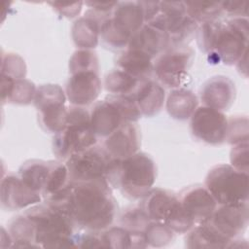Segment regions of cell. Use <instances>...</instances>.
Listing matches in <instances>:
<instances>
[{"instance_id": "obj_1", "label": "cell", "mask_w": 249, "mask_h": 249, "mask_svg": "<svg viewBox=\"0 0 249 249\" xmlns=\"http://www.w3.org/2000/svg\"><path fill=\"white\" fill-rule=\"evenodd\" d=\"M65 212L76 228L100 232L111 226L117 214V201L105 178L69 183L61 192L45 200Z\"/></svg>"}, {"instance_id": "obj_2", "label": "cell", "mask_w": 249, "mask_h": 249, "mask_svg": "<svg viewBox=\"0 0 249 249\" xmlns=\"http://www.w3.org/2000/svg\"><path fill=\"white\" fill-rule=\"evenodd\" d=\"M247 18L215 19L201 23L196 30L197 43L209 61L231 65L248 51Z\"/></svg>"}, {"instance_id": "obj_3", "label": "cell", "mask_w": 249, "mask_h": 249, "mask_svg": "<svg viewBox=\"0 0 249 249\" xmlns=\"http://www.w3.org/2000/svg\"><path fill=\"white\" fill-rule=\"evenodd\" d=\"M157 168L152 158L137 152L124 159H112L106 172L111 188L118 189L129 199H142L152 189Z\"/></svg>"}, {"instance_id": "obj_4", "label": "cell", "mask_w": 249, "mask_h": 249, "mask_svg": "<svg viewBox=\"0 0 249 249\" xmlns=\"http://www.w3.org/2000/svg\"><path fill=\"white\" fill-rule=\"evenodd\" d=\"M24 214L33 224L34 242L37 247H75L77 228L58 207L45 201L31 206Z\"/></svg>"}, {"instance_id": "obj_5", "label": "cell", "mask_w": 249, "mask_h": 249, "mask_svg": "<svg viewBox=\"0 0 249 249\" xmlns=\"http://www.w3.org/2000/svg\"><path fill=\"white\" fill-rule=\"evenodd\" d=\"M145 23L165 31L169 47L186 46L196 33L198 24L188 15L183 1H140Z\"/></svg>"}, {"instance_id": "obj_6", "label": "cell", "mask_w": 249, "mask_h": 249, "mask_svg": "<svg viewBox=\"0 0 249 249\" xmlns=\"http://www.w3.org/2000/svg\"><path fill=\"white\" fill-rule=\"evenodd\" d=\"M97 136L90 124L89 112L82 106L67 107L65 126L54 134L53 150L60 160H67L73 154L92 147Z\"/></svg>"}, {"instance_id": "obj_7", "label": "cell", "mask_w": 249, "mask_h": 249, "mask_svg": "<svg viewBox=\"0 0 249 249\" xmlns=\"http://www.w3.org/2000/svg\"><path fill=\"white\" fill-rule=\"evenodd\" d=\"M145 24L144 11L140 1L118 2L111 16L100 29V38L114 49L126 47L131 36Z\"/></svg>"}, {"instance_id": "obj_8", "label": "cell", "mask_w": 249, "mask_h": 249, "mask_svg": "<svg viewBox=\"0 0 249 249\" xmlns=\"http://www.w3.org/2000/svg\"><path fill=\"white\" fill-rule=\"evenodd\" d=\"M90 124L96 136L106 137L124 123H135L142 116L128 95H107L91 108Z\"/></svg>"}, {"instance_id": "obj_9", "label": "cell", "mask_w": 249, "mask_h": 249, "mask_svg": "<svg viewBox=\"0 0 249 249\" xmlns=\"http://www.w3.org/2000/svg\"><path fill=\"white\" fill-rule=\"evenodd\" d=\"M141 200L140 206L151 221L164 223L175 233L188 232L196 225L173 192L152 188Z\"/></svg>"}, {"instance_id": "obj_10", "label": "cell", "mask_w": 249, "mask_h": 249, "mask_svg": "<svg viewBox=\"0 0 249 249\" xmlns=\"http://www.w3.org/2000/svg\"><path fill=\"white\" fill-rule=\"evenodd\" d=\"M248 173L239 171L230 164H217L207 173L204 187L218 205L248 202Z\"/></svg>"}, {"instance_id": "obj_11", "label": "cell", "mask_w": 249, "mask_h": 249, "mask_svg": "<svg viewBox=\"0 0 249 249\" xmlns=\"http://www.w3.org/2000/svg\"><path fill=\"white\" fill-rule=\"evenodd\" d=\"M65 101V91L58 85L46 84L37 88L33 102L45 130L55 134L63 129L67 116Z\"/></svg>"}, {"instance_id": "obj_12", "label": "cell", "mask_w": 249, "mask_h": 249, "mask_svg": "<svg viewBox=\"0 0 249 249\" xmlns=\"http://www.w3.org/2000/svg\"><path fill=\"white\" fill-rule=\"evenodd\" d=\"M194 55V51L187 45L167 48L153 64L160 83L170 89L181 88L188 79Z\"/></svg>"}, {"instance_id": "obj_13", "label": "cell", "mask_w": 249, "mask_h": 249, "mask_svg": "<svg viewBox=\"0 0 249 249\" xmlns=\"http://www.w3.org/2000/svg\"><path fill=\"white\" fill-rule=\"evenodd\" d=\"M111 160L112 158L104 148L96 145L73 154L65 162L69 183L89 182L105 178Z\"/></svg>"}, {"instance_id": "obj_14", "label": "cell", "mask_w": 249, "mask_h": 249, "mask_svg": "<svg viewBox=\"0 0 249 249\" xmlns=\"http://www.w3.org/2000/svg\"><path fill=\"white\" fill-rule=\"evenodd\" d=\"M190 127L196 139L210 145H220L227 137L228 119L223 112L202 105L192 115Z\"/></svg>"}, {"instance_id": "obj_15", "label": "cell", "mask_w": 249, "mask_h": 249, "mask_svg": "<svg viewBox=\"0 0 249 249\" xmlns=\"http://www.w3.org/2000/svg\"><path fill=\"white\" fill-rule=\"evenodd\" d=\"M248 202L241 204L217 205L205 222L224 239L231 243L244 232L248 226Z\"/></svg>"}, {"instance_id": "obj_16", "label": "cell", "mask_w": 249, "mask_h": 249, "mask_svg": "<svg viewBox=\"0 0 249 249\" xmlns=\"http://www.w3.org/2000/svg\"><path fill=\"white\" fill-rule=\"evenodd\" d=\"M70 74L65 94L71 105L85 107L95 101L101 91L99 70L80 69Z\"/></svg>"}, {"instance_id": "obj_17", "label": "cell", "mask_w": 249, "mask_h": 249, "mask_svg": "<svg viewBox=\"0 0 249 249\" xmlns=\"http://www.w3.org/2000/svg\"><path fill=\"white\" fill-rule=\"evenodd\" d=\"M0 200L4 209L14 211L40 203L42 196L28 187L18 174L9 173L1 180Z\"/></svg>"}, {"instance_id": "obj_18", "label": "cell", "mask_w": 249, "mask_h": 249, "mask_svg": "<svg viewBox=\"0 0 249 249\" xmlns=\"http://www.w3.org/2000/svg\"><path fill=\"white\" fill-rule=\"evenodd\" d=\"M140 131L135 123H124L105 137L103 148L112 159H124L138 152Z\"/></svg>"}, {"instance_id": "obj_19", "label": "cell", "mask_w": 249, "mask_h": 249, "mask_svg": "<svg viewBox=\"0 0 249 249\" xmlns=\"http://www.w3.org/2000/svg\"><path fill=\"white\" fill-rule=\"evenodd\" d=\"M180 203L195 224L205 221L217 207V202L204 186L185 188L178 196Z\"/></svg>"}, {"instance_id": "obj_20", "label": "cell", "mask_w": 249, "mask_h": 249, "mask_svg": "<svg viewBox=\"0 0 249 249\" xmlns=\"http://www.w3.org/2000/svg\"><path fill=\"white\" fill-rule=\"evenodd\" d=\"M234 83L226 76L218 75L207 80L200 90V99L204 106L218 111L228 110L235 99Z\"/></svg>"}, {"instance_id": "obj_21", "label": "cell", "mask_w": 249, "mask_h": 249, "mask_svg": "<svg viewBox=\"0 0 249 249\" xmlns=\"http://www.w3.org/2000/svg\"><path fill=\"white\" fill-rule=\"evenodd\" d=\"M169 35L155 26L144 24L130 38L126 48L144 53L152 59L169 48Z\"/></svg>"}, {"instance_id": "obj_22", "label": "cell", "mask_w": 249, "mask_h": 249, "mask_svg": "<svg viewBox=\"0 0 249 249\" xmlns=\"http://www.w3.org/2000/svg\"><path fill=\"white\" fill-rule=\"evenodd\" d=\"M128 96L132 98L142 116L152 117L162 108L165 92L160 84L150 78L141 80Z\"/></svg>"}, {"instance_id": "obj_23", "label": "cell", "mask_w": 249, "mask_h": 249, "mask_svg": "<svg viewBox=\"0 0 249 249\" xmlns=\"http://www.w3.org/2000/svg\"><path fill=\"white\" fill-rule=\"evenodd\" d=\"M105 19V18L88 9L85 15L73 23L71 36L74 44L81 50L95 48L98 45L101 24Z\"/></svg>"}, {"instance_id": "obj_24", "label": "cell", "mask_w": 249, "mask_h": 249, "mask_svg": "<svg viewBox=\"0 0 249 249\" xmlns=\"http://www.w3.org/2000/svg\"><path fill=\"white\" fill-rule=\"evenodd\" d=\"M117 68L141 81L150 79L154 72L152 58L142 52L127 49L116 59Z\"/></svg>"}, {"instance_id": "obj_25", "label": "cell", "mask_w": 249, "mask_h": 249, "mask_svg": "<svg viewBox=\"0 0 249 249\" xmlns=\"http://www.w3.org/2000/svg\"><path fill=\"white\" fill-rule=\"evenodd\" d=\"M37 88L27 79L14 80L1 76V101L27 105L34 100Z\"/></svg>"}, {"instance_id": "obj_26", "label": "cell", "mask_w": 249, "mask_h": 249, "mask_svg": "<svg viewBox=\"0 0 249 249\" xmlns=\"http://www.w3.org/2000/svg\"><path fill=\"white\" fill-rule=\"evenodd\" d=\"M197 97L187 89H173L167 96L166 110L169 116L179 121H185L192 117L197 108Z\"/></svg>"}, {"instance_id": "obj_27", "label": "cell", "mask_w": 249, "mask_h": 249, "mask_svg": "<svg viewBox=\"0 0 249 249\" xmlns=\"http://www.w3.org/2000/svg\"><path fill=\"white\" fill-rule=\"evenodd\" d=\"M52 162L53 160H29L23 162L18 169V175L24 183L41 196L48 183Z\"/></svg>"}, {"instance_id": "obj_28", "label": "cell", "mask_w": 249, "mask_h": 249, "mask_svg": "<svg viewBox=\"0 0 249 249\" xmlns=\"http://www.w3.org/2000/svg\"><path fill=\"white\" fill-rule=\"evenodd\" d=\"M230 242L219 235L205 221L194 226L185 238L187 248H228Z\"/></svg>"}, {"instance_id": "obj_29", "label": "cell", "mask_w": 249, "mask_h": 249, "mask_svg": "<svg viewBox=\"0 0 249 249\" xmlns=\"http://www.w3.org/2000/svg\"><path fill=\"white\" fill-rule=\"evenodd\" d=\"M8 231L12 238V247H37L34 242L33 224L25 214L15 217L9 223Z\"/></svg>"}, {"instance_id": "obj_30", "label": "cell", "mask_w": 249, "mask_h": 249, "mask_svg": "<svg viewBox=\"0 0 249 249\" xmlns=\"http://www.w3.org/2000/svg\"><path fill=\"white\" fill-rule=\"evenodd\" d=\"M140 81L117 68L105 77V89L111 94L130 95Z\"/></svg>"}, {"instance_id": "obj_31", "label": "cell", "mask_w": 249, "mask_h": 249, "mask_svg": "<svg viewBox=\"0 0 249 249\" xmlns=\"http://www.w3.org/2000/svg\"><path fill=\"white\" fill-rule=\"evenodd\" d=\"M184 3L188 15L197 24L218 19L223 13L221 2L187 1Z\"/></svg>"}, {"instance_id": "obj_32", "label": "cell", "mask_w": 249, "mask_h": 249, "mask_svg": "<svg viewBox=\"0 0 249 249\" xmlns=\"http://www.w3.org/2000/svg\"><path fill=\"white\" fill-rule=\"evenodd\" d=\"M144 238L147 246L163 247L171 243L175 237V232L164 223L151 221L146 227Z\"/></svg>"}, {"instance_id": "obj_33", "label": "cell", "mask_w": 249, "mask_h": 249, "mask_svg": "<svg viewBox=\"0 0 249 249\" xmlns=\"http://www.w3.org/2000/svg\"><path fill=\"white\" fill-rule=\"evenodd\" d=\"M150 218L141 206H130L125 208L120 216V225L131 233H143Z\"/></svg>"}, {"instance_id": "obj_34", "label": "cell", "mask_w": 249, "mask_h": 249, "mask_svg": "<svg viewBox=\"0 0 249 249\" xmlns=\"http://www.w3.org/2000/svg\"><path fill=\"white\" fill-rule=\"evenodd\" d=\"M102 247L109 248H132V233L124 228L109 227L100 231Z\"/></svg>"}, {"instance_id": "obj_35", "label": "cell", "mask_w": 249, "mask_h": 249, "mask_svg": "<svg viewBox=\"0 0 249 249\" xmlns=\"http://www.w3.org/2000/svg\"><path fill=\"white\" fill-rule=\"evenodd\" d=\"M26 75V65L24 59L17 53H2L1 76L14 80L24 79Z\"/></svg>"}, {"instance_id": "obj_36", "label": "cell", "mask_w": 249, "mask_h": 249, "mask_svg": "<svg viewBox=\"0 0 249 249\" xmlns=\"http://www.w3.org/2000/svg\"><path fill=\"white\" fill-rule=\"evenodd\" d=\"M226 140L232 145L248 142V119L246 116H232L228 120Z\"/></svg>"}, {"instance_id": "obj_37", "label": "cell", "mask_w": 249, "mask_h": 249, "mask_svg": "<svg viewBox=\"0 0 249 249\" xmlns=\"http://www.w3.org/2000/svg\"><path fill=\"white\" fill-rule=\"evenodd\" d=\"M80 69L99 70V60L91 50H77L69 60V71L73 72Z\"/></svg>"}, {"instance_id": "obj_38", "label": "cell", "mask_w": 249, "mask_h": 249, "mask_svg": "<svg viewBox=\"0 0 249 249\" xmlns=\"http://www.w3.org/2000/svg\"><path fill=\"white\" fill-rule=\"evenodd\" d=\"M249 151H248V142H243L234 145L231 151L230 160L231 165L235 169L248 173L249 168Z\"/></svg>"}, {"instance_id": "obj_39", "label": "cell", "mask_w": 249, "mask_h": 249, "mask_svg": "<svg viewBox=\"0 0 249 249\" xmlns=\"http://www.w3.org/2000/svg\"><path fill=\"white\" fill-rule=\"evenodd\" d=\"M49 4L62 17L74 18L78 16L82 10L84 2H62V1H51Z\"/></svg>"}, {"instance_id": "obj_40", "label": "cell", "mask_w": 249, "mask_h": 249, "mask_svg": "<svg viewBox=\"0 0 249 249\" xmlns=\"http://www.w3.org/2000/svg\"><path fill=\"white\" fill-rule=\"evenodd\" d=\"M222 10L232 18H247L248 4L244 1H223L221 2Z\"/></svg>"}, {"instance_id": "obj_41", "label": "cell", "mask_w": 249, "mask_h": 249, "mask_svg": "<svg viewBox=\"0 0 249 249\" xmlns=\"http://www.w3.org/2000/svg\"><path fill=\"white\" fill-rule=\"evenodd\" d=\"M86 6L103 18H109L118 4V1H87Z\"/></svg>"}]
</instances>
